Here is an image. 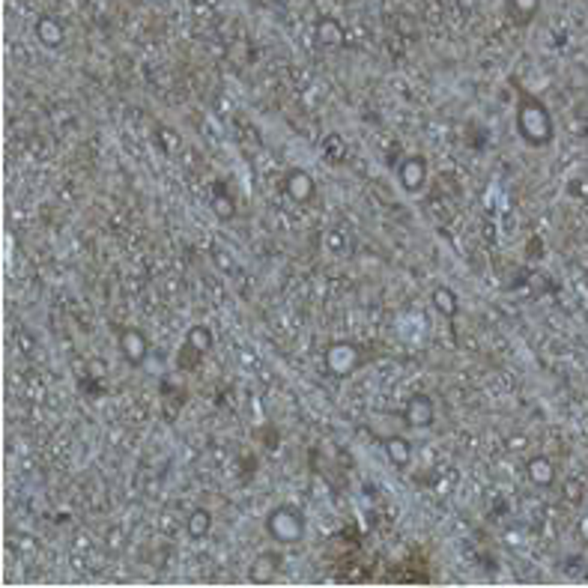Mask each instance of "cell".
<instances>
[{"label": "cell", "mask_w": 588, "mask_h": 588, "mask_svg": "<svg viewBox=\"0 0 588 588\" xmlns=\"http://www.w3.org/2000/svg\"><path fill=\"white\" fill-rule=\"evenodd\" d=\"M266 532L272 534V541H278L284 547L299 544L302 537H305V514L296 505H278L266 517Z\"/></svg>", "instance_id": "1"}, {"label": "cell", "mask_w": 588, "mask_h": 588, "mask_svg": "<svg viewBox=\"0 0 588 588\" xmlns=\"http://www.w3.org/2000/svg\"><path fill=\"white\" fill-rule=\"evenodd\" d=\"M359 364V349L352 344H332L326 349V367L334 377H347Z\"/></svg>", "instance_id": "2"}, {"label": "cell", "mask_w": 588, "mask_h": 588, "mask_svg": "<svg viewBox=\"0 0 588 588\" xmlns=\"http://www.w3.org/2000/svg\"><path fill=\"white\" fill-rule=\"evenodd\" d=\"M403 422H407L409 427H418V430H424L436 422V407H433V400L427 394H415L409 403H407V409H403Z\"/></svg>", "instance_id": "3"}, {"label": "cell", "mask_w": 588, "mask_h": 588, "mask_svg": "<svg viewBox=\"0 0 588 588\" xmlns=\"http://www.w3.org/2000/svg\"><path fill=\"white\" fill-rule=\"evenodd\" d=\"M116 341H120V352H123V359L129 362V364H144V359H146V352H149V344H146V338L138 332V329H120V334H116Z\"/></svg>", "instance_id": "4"}, {"label": "cell", "mask_w": 588, "mask_h": 588, "mask_svg": "<svg viewBox=\"0 0 588 588\" xmlns=\"http://www.w3.org/2000/svg\"><path fill=\"white\" fill-rule=\"evenodd\" d=\"M397 179H400V186L407 189V191H422L424 182H427V161H424L422 156L403 159L400 171H397Z\"/></svg>", "instance_id": "5"}, {"label": "cell", "mask_w": 588, "mask_h": 588, "mask_svg": "<svg viewBox=\"0 0 588 588\" xmlns=\"http://www.w3.org/2000/svg\"><path fill=\"white\" fill-rule=\"evenodd\" d=\"M287 194L296 200V204H305V200L314 197V182L305 171H293L287 176Z\"/></svg>", "instance_id": "6"}, {"label": "cell", "mask_w": 588, "mask_h": 588, "mask_svg": "<svg viewBox=\"0 0 588 588\" xmlns=\"http://www.w3.org/2000/svg\"><path fill=\"white\" fill-rule=\"evenodd\" d=\"M385 445V454H389V460L394 463V466H409V460H412V445L403 439V436H389V439L382 442Z\"/></svg>", "instance_id": "7"}, {"label": "cell", "mask_w": 588, "mask_h": 588, "mask_svg": "<svg viewBox=\"0 0 588 588\" xmlns=\"http://www.w3.org/2000/svg\"><path fill=\"white\" fill-rule=\"evenodd\" d=\"M278 564H281L278 552H263V556H257V562L251 564V579H254V582H269L275 577Z\"/></svg>", "instance_id": "8"}, {"label": "cell", "mask_w": 588, "mask_h": 588, "mask_svg": "<svg viewBox=\"0 0 588 588\" xmlns=\"http://www.w3.org/2000/svg\"><path fill=\"white\" fill-rule=\"evenodd\" d=\"M212 332L206 329V326H191L189 329V334H186V347L191 349V352H197V356H204V352H209L212 349Z\"/></svg>", "instance_id": "9"}, {"label": "cell", "mask_w": 588, "mask_h": 588, "mask_svg": "<svg viewBox=\"0 0 588 588\" xmlns=\"http://www.w3.org/2000/svg\"><path fill=\"white\" fill-rule=\"evenodd\" d=\"M433 308L439 314H445V317H457L460 314V302H457L454 290L439 287V290H433Z\"/></svg>", "instance_id": "10"}, {"label": "cell", "mask_w": 588, "mask_h": 588, "mask_svg": "<svg viewBox=\"0 0 588 588\" xmlns=\"http://www.w3.org/2000/svg\"><path fill=\"white\" fill-rule=\"evenodd\" d=\"M212 529V514L206 508H194L191 517H189V534L194 537V541H200V537H206Z\"/></svg>", "instance_id": "11"}, {"label": "cell", "mask_w": 588, "mask_h": 588, "mask_svg": "<svg viewBox=\"0 0 588 588\" xmlns=\"http://www.w3.org/2000/svg\"><path fill=\"white\" fill-rule=\"evenodd\" d=\"M529 478L534 484H552V478H556V472H552V463L547 457H534L529 460Z\"/></svg>", "instance_id": "12"}, {"label": "cell", "mask_w": 588, "mask_h": 588, "mask_svg": "<svg viewBox=\"0 0 588 588\" xmlns=\"http://www.w3.org/2000/svg\"><path fill=\"white\" fill-rule=\"evenodd\" d=\"M317 36H320V42H326V45H338L344 39V30L332 19H326V21H320V27H317Z\"/></svg>", "instance_id": "13"}, {"label": "cell", "mask_w": 588, "mask_h": 588, "mask_svg": "<svg viewBox=\"0 0 588 588\" xmlns=\"http://www.w3.org/2000/svg\"><path fill=\"white\" fill-rule=\"evenodd\" d=\"M36 30H39V39H42L45 45H60V39H63V30H60L57 21H51V19H42Z\"/></svg>", "instance_id": "14"}, {"label": "cell", "mask_w": 588, "mask_h": 588, "mask_svg": "<svg viewBox=\"0 0 588 588\" xmlns=\"http://www.w3.org/2000/svg\"><path fill=\"white\" fill-rule=\"evenodd\" d=\"M323 153H326V159H329V161H341V159H344V153H347V146H344V141H341V138H334V134H329V138L323 141Z\"/></svg>", "instance_id": "15"}, {"label": "cell", "mask_w": 588, "mask_h": 588, "mask_svg": "<svg viewBox=\"0 0 588 588\" xmlns=\"http://www.w3.org/2000/svg\"><path fill=\"white\" fill-rule=\"evenodd\" d=\"M212 209H215L218 218H233V212H236V209H233V200H230L227 194H224V197L215 194V197H212Z\"/></svg>", "instance_id": "16"}]
</instances>
